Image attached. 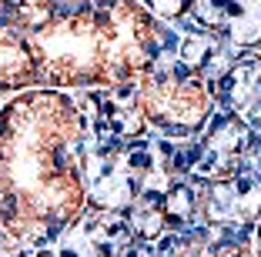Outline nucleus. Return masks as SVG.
<instances>
[{
  "mask_svg": "<svg viewBox=\"0 0 261 257\" xmlns=\"http://www.w3.org/2000/svg\"><path fill=\"white\" fill-rule=\"evenodd\" d=\"M254 257H261V224H258V244H254Z\"/></svg>",
  "mask_w": 261,
  "mask_h": 257,
  "instance_id": "39448f33",
  "label": "nucleus"
},
{
  "mask_svg": "<svg viewBox=\"0 0 261 257\" xmlns=\"http://www.w3.org/2000/svg\"><path fill=\"white\" fill-rule=\"evenodd\" d=\"M138 83V107L144 121L171 137L194 134L211 117V94L198 77L144 74Z\"/></svg>",
  "mask_w": 261,
  "mask_h": 257,
  "instance_id": "7ed1b4c3",
  "label": "nucleus"
},
{
  "mask_svg": "<svg viewBox=\"0 0 261 257\" xmlns=\"http://www.w3.org/2000/svg\"><path fill=\"white\" fill-rule=\"evenodd\" d=\"M37 80L34 57L17 31L0 27V91H27Z\"/></svg>",
  "mask_w": 261,
  "mask_h": 257,
  "instance_id": "20e7f679",
  "label": "nucleus"
},
{
  "mask_svg": "<svg viewBox=\"0 0 261 257\" xmlns=\"http://www.w3.org/2000/svg\"><path fill=\"white\" fill-rule=\"evenodd\" d=\"M81 113L57 87H27L0 110V231L44 244L81 217Z\"/></svg>",
  "mask_w": 261,
  "mask_h": 257,
  "instance_id": "f257e3e1",
  "label": "nucleus"
},
{
  "mask_svg": "<svg viewBox=\"0 0 261 257\" xmlns=\"http://www.w3.org/2000/svg\"><path fill=\"white\" fill-rule=\"evenodd\" d=\"M47 87H124L151 74L158 23L138 0H77L31 31H17Z\"/></svg>",
  "mask_w": 261,
  "mask_h": 257,
  "instance_id": "f03ea898",
  "label": "nucleus"
}]
</instances>
